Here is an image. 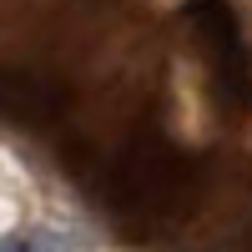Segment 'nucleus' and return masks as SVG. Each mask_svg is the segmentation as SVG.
Here are the masks:
<instances>
[{
    "mask_svg": "<svg viewBox=\"0 0 252 252\" xmlns=\"http://www.w3.org/2000/svg\"><path fill=\"white\" fill-rule=\"evenodd\" d=\"M5 252H61V247H56L51 232H15L5 242Z\"/></svg>",
    "mask_w": 252,
    "mask_h": 252,
    "instance_id": "1",
    "label": "nucleus"
}]
</instances>
